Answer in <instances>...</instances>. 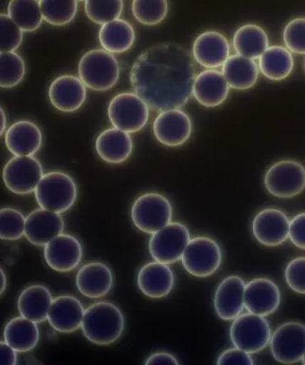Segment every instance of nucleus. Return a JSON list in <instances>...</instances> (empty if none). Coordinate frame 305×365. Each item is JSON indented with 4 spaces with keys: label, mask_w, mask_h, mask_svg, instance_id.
<instances>
[{
    "label": "nucleus",
    "mask_w": 305,
    "mask_h": 365,
    "mask_svg": "<svg viewBox=\"0 0 305 365\" xmlns=\"http://www.w3.org/2000/svg\"><path fill=\"white\" fill-rule=\"evenodd\" d=\"M217 364L252 365L254 361L252 360L251 354L236 347L224 351L217 358Z\"/></svg>",
    "instance_id": "obj_43"
},
{
    "label": "nucleus",
    "mask_w": 305,
    "mask_h": 365,
    "mask_svg": "<svg viewBox=\"0 0 305 365\" xmlns=\"http://www.w3.org/2000/svg\"><path fill=\"white\" fill-rule=\"evenodd\" d=\"M87 17L96 24L105 25L118 19L123 9V0H86Z\"/></svg>",
    "instance_id": "obj_37"
},
{
    "label": "nucleus",
    "mask_w": 305,
    "mask_h": 365,
    "mask_svg": "<svg viewBox=\"0 0 305 365\" xmlns=\"http://www.w3.org/2000/svg\"><path fill=\"white\" fill-rule=\"evenodd\" d=\"M284 41L289 51L305 54V19H294L284 31Z\"/></svg>",
    "instance_id": "obj_40"
},
{
    "label": "nucleus",
    "mask_w": 305,
    "mask_h": 365,
    "mask_svg": "<svg viewBox=\"0 0 305 365\" xmlns=\"http://www.w3.org/2000/svg\"><path fill=\"white\" fill-rule=\"evenodd\" d=\"M8 15L25 32L37 31L43 21L40 0H11Z\"/></svg>",
    "instance_id": "obj_33"
},
{
    "label": "nucleus",
    "mask_w": 305,
    "mask_h": 365,
    "mask_svg": "<svg viewBox=\"0 0 305 365\" xmlns=\"http://www.w3.org/2000/svg\"><path fill=\"white\" fill-rule=\"evenodd\" d=\"M289 288L299 294H305V257L291 260L284 272Z\"/></svg>",
    "instance_id": "obj_41"
},
{
    "label": "nucleus",
    "mask_w": 305,
    "mask_h": 365,
    "mask_svg": "<svg viewBox=\"0 0 305 365\" xmlns=\"http://www.w3.org/2000/svg\"><path fill=\"white\" fill-rule=\"evenodd\" d=\"M36 201L41 208L63 213L73 207L77 198L76 182L63 172L44 175L35 189Z\"/></svg>",
    "instance_id": "obj_3"
},
{
    "label": "nucleus",
    "mask_w": 305,
    "mask_h": 365,
    "mask_svg": "<svg viewBox=\"0 0 305 365\" xmlns=\"http://www.w3.org/2000/svg\"><path fill=\"white\" fill-rule=\"evenodd\" d=\"M24 58L15 51L0 52V88L19 86L25 76Z\"/></svg>",
    "instance_id": "obj_35"
},
{
    "label": "nucleus",
    "mask_w": 305,
    "mask_h": 365,
    "mask_svg": "<svg viewBox=\"0 0 305 365\" xmlns=\"http://www.w3.org/2000/svg\"><path fill=\"white\" fill-rule=\"evenodd\" d=\"M43 177L41 162L33 156H15L3 169L2 178L12 193L28 195L35 191Z\"/></svg>",
    "instance_id": "obj_11"
},
{
    "label": "nucleus",
    "mask_w": 305,
    "mask_h": 365,
    "mask_svg": "<svg viewBox=\"0 0 305 365\" xmlns=\"http://www.w3.org/2000/svg\"><path fill=\"white\" fill-rule=\"evenodd\" d=\"M77 1H84V0H77Z\"/></svg>",
    "instance_id": "obj_49"
},
{
    "label": "nucleus",
    "mask_w": 305,
    "mask_h": 365,
    "mask_svg": "<svg viewBox=\"0 0 305 365\" xmlns=\"http://www.w3.org/2000/svg\"><path fill=\"white\" fill-rule=\"evenodd\" d=\"M6 127V116L4 110L0 106V137L4 133Z\"/></svg>",
    "instance_id": "obj_47"
},
{
    "label": "nucleus",
    "mask_w": 305,
    "mask_h": 365,
    "mask_svg": "<svg viewBox=\"0 0 305 365\" xmlns=\"http://www.w3.org/2000/svg\"><path fill=\"white\" fill-rule=\"evenodd\" d=\"M64 226L63 218L59 213L41 207L26 217L25 236L32 245L44 247L63 234Z\"/></svg>",
    "instance_id": "obj_17"
},
{
    "label": "nucleus",
    "mask_w": 305,
    "mask_h": 365,
    "mask_svg": "<svg viewBox=\"0 0 305 365\" xmlns=\"http://www.w3.org/2000/svg\"><path fill=\"white\" fill-rule=\"evenodd\" d=\"M6 285H8V279H6V273L0 268V296L5 292Z\"/></svg>",
    "instance_id": "obj_46"
},
{
    "label": "nucleus",
    "mask_w": 305,
    "mask_h": 365,
    "mask_svg": "<svg viewBox=\"0 0 305 365\" xmlns=\"http://www.w3.org/2000/svg\"><path fill=\"white\" fill-rule=\"evenodd\" d=\"M42 18L48 24L65 26L76 18L77 0H40Z\"/></svg>",
    "instance_id": "obj_34"
},
{
    "label": "nucleus",
    "mask_w": 305,
    "mask_h": 365,
    "mask_svg": "<svg viewBox=\"0 0 305 365\" xmlns=\"http://www.w3.org/2000/svg\"><path fill=\"white\" fill-rule=\"evenodd\" d=\"M5 143L15 156L33 155L41 148L42 133L31 120H19L6 131Z\"/></svg>",
    "instance_id": "obj_24"
},
{
    "label": "nucleus",
    "mask_w": 305,
    "mask_h": 365,
    "mask_svg": "<svg viewBox=\"0 0 305 365\" xmlns=\"http://www.w3.org/2000/svg\"><path fill=\"white\" fill-rule=\"evenodd\" d=\"M175 276L167 264L148 263L139 270L138 285L143 294L151 299L165 298L174 288Z\"/></svg>",
    "instance_id": "obj_21"
},
{
    "label": "nucleus",
    "mask_w": 305,
    "mask_h": 365,
    "mask_svg": "<svg viewBox=\"0 0 305 365\" xmlns=\"http://www.w3.org/2000/svg\"><path fill=\"white\" fill-rule=\"evenodd\" d=\"M78 68L80 79L91 90L108 91L119 80L118 60L106 51L93 50L87 52L81 58Z\"/></svg>",
    "instance_id": "obj_4"
},
{
    "label": "nucleus",
    "mask_w": 305,
    "mask_h": 365,
    "mask_svg": "<svg viewBox=\"0 0 305 365\" xmlns=\"http://www.w3.org/2000/svg\"><path fill=\"white\" fill-rule=\"evenodd\" d=\"M84 309L76 297L63 295L53 299L48 309V324L63 334H71L82 327Z\"/></svg>",
    "instance_id": "obj_20"
},
{
    "label": "nucleus",
    "mask_w": 305,
    "mask_h": 365,
    "mask_svg": "<svg viewBox=\"0 0 305 365\" xmlns=\"http://www.w3.org/2000/svg\"><path fill=\"white\" fill-rule=\"evenodd\" d=\"M95 148L100 158L109 164L125 162L133 152V140L129 133L118 128L107 129L96 140Z\"/></svg>",
    "instance_id": "obj_26"
},
{
    "label": "nucleus",
    "mask_w": 305,
    "mask_h": 365,
    "mask_svg": "<svg viewBox=\"0 0 305 365\" xmlns=\"http://www.w3.org/2000/svg\"><path fill=\"white\" fill-rule=\"evenodd\" d=\"M195 79L190 52L174 42L148 48L136 58L130 74L135 93L159 112L186 106Z\"/></svg>",
    "instance_id": "obj_1"
},
{
    "label": "nucleus",
    "mask_w": 305,
    "mask_h": 365,
    "mask_svg": "<svg viewBox=\"0 0 305 365\" xmlns=\"http://www.w3.org/2000/svg\"><path fill=\"white\" fill-rule=\"evenodd\" d=\"M133 15L141 24L155 26L164 21L168 13L167 0H134Z\"/></svg>",
    "instance_id": "obj_36"
},
{
    "label": "nucleus",
    "mask_w": 305,
    "mask_h": 365,
    "mask_svg": "<svg viewBox=\"0 0 305 365\" xmlns=\"http://www.w3.org/2000/svg\"><path fill=\"white\" fill-rule=\"evenodd\" d=\"M229 51L228 40L217 31L204 32L193 45L195 60L210 70L223 66L229 57Z\"/></svg>",
    "instance_id": "obj_22"
},
{
    "label": "nucleus",
    "mask_w": 305,
    "mask_h": 365,
    "mask_svg": "<svg viewBox=\"0 0 305 365\" xmlns=\"http://www.w3.org/2000/svg\"><path fill=\"white\" fill-rule=\"evenodd\" d=\"M304 73H305V61H304Z\"/></svg>",
    "instance_id": "obj_50"
},
{
    "label": "nucleus",
    "mask_w": 305,
    "mask_h": 365,
    "mask_svg": "<svg viewBox=\"0 0 305 365\" xmlns=\"http://www.w3.org/2000/svg\"><path fill=\"white\" fill-rule=\"evenodd\" d=\"M108 116L115 128L128 133H138L148 122V104L136 93H120L110 102Z\"/></svg>",
    "instance_id": "obj_7"
},
{
    "label": "nucleus",
    "mask_w": 305,
    "mask_h": 365,
    "mask_svg": "<svg viewBox=\"0 0 305 365\" xmlns=\"http://www.w3.org/2000/svg\"><path fill=\"white\" fill-rule=\"evenodd\" d=\"M190 230L185 225L170 222L152 234L149 240V251L155 262L173 264L182 257L184 250L190 242Z\"/></svg>",
    "instance_id": "obj_10"
},
{
    "label": "nucleus",
    "mask_w": 305,
    "mask_h": 365,
    "mask_svg": "<svg viewBox=\"0 0 305 365\" xmlns=\"http://www.w3.org/2000/svg\"><path fill=\"white\" fill-rule=\"evenodd\" d=\"M294 57L288 48L272 46L259 57V68L271 81H281L290 76L294 70Z\"/></svg>",
    "instance_id": "obj_32"
},
{
    "label": "nucleus",
    "mask_w": 305,
    "mask_h": 365,
    "mask_svg": "<svg viewBox=\"0 0 305 365\" xmlns=\"http://www.w3.org/2000/svg\"><path fill=\"white\" fill-rule=\"evenodd\" d=\"M289 237L294 246L305 250V213L297 215L290 221Z\"/></svg>",
    "instance_id": "obj_42"
},
{
    "label": "nucleus",
    "mask_w": 305,
    "mask_h": 365,
    "mask_svg": "<svg viewBox=\"0 0 305 365\" xmlns=\"http://www.w3.org/2000/svg\"><path fill=\"white\" fill-rule=\"evenodd\" d=\"M270 324L264 316L249 314L233 319L230 339L234 346L249 354H257L270 344Z\"/></svg>",
    "instance_id": "obj_6"
},
{
    "label": "nucleus",
    "mask_w": 305,
    "mask_h": 365,
    "mask_svg": "<svg viewBox=\"0 0 305 365\" xmlns=\"http://www.w3.org/2000/svg\"><path fill=\"white\" fill-rule=\"evenodd\" d=\"M44 257L48 266L55 272H70L82 260V244L76 237L61 234L44 246Z\"/></svg>",
    "instance_id": "obj_15"
},
{
    "label": "nucleus",
    "mask_w": 305,
    "mask_h": 365,
    "mask_svg": "<svg viewBox=\"0 0 305 365\" xmlns=\"http://www.w3.org/2000/svg\"><path fill=\"white\" fill-rule=\"evenodd\" d=\"M86 86L80 78L73 75H63L56 78L48 88V98L51 104L63 113H73L79 110L86 102Z\"/></svg>",
    "instance_id": "obj_18"
},
{
    "label": "nucleus",
    "mask_w": 305,
    "mask_h": 365,
    "mask_svg": "<svg viewBox=\"0 0 305 365\" xmlns=\"http://www.w3.org/2000/svg\"><path fill=\"white\" fill-rule=\"evenodd\" d=\"M181 259L185 269L190 275L197 278H207L213 275L222 265V249L210 237H195L188 242Z\"/></svg>",
    "instance_id": "obj_8"
},
{
    "label": "nucleus",
    "mask_w": 305,
    "mask_h": 365,
    "mask_svg": "<svg viewBox=\"0 0 305 365\" xmlns=\"http://www.w3.org/2000/svg\"><path fill=\"white\" fill-rule=\"evenodd\" d=\"M173 208L170 200L163 195L148 193L142 195L133 205V223L142 232L154 234L171 222Z\"/></svg>",
    "instance_id": "obj_5"
},
{
    "label": "nucleus",
    "mask_w": 305,
    "mask_h": 365,
    "mask_svg": "<svg viewBox=\"0 0 305 365\" xmlns=\"http://www.w3.org/2000/svg\"><path fill=\"white\" fill-rule=\"evenodd\" d=\"M272 356L279 363H299L305 354V325L298 322H289L276 329L272 335Z\"/></svg>",
    "instance_id": "obj_12"
},
{
    "label": "nucleus",
    "mask_w": 305,
    "mask_h": 365,
    "mask_svg": "<svg viewBox=\"0 0 305 365\" xmlns=\"http://www.w3.org/2000/svg\"><path fill=\"white\" fill-rule=\"evenodd\" d=\"M152 131L162 145L177 148L190 138L192 122L190 117L180 109L163 110L155 118Z\"/></svg>",
    "instance_id": "obj_13"
},
{
    "label": "nucleus",
    "mask_w": 305,
    "mask_h": 365,
    "mask_svg": "<svg viewBox=\"0 0 305 365\" xmlns=\"http://www.w3.org/2000/svg\"><path fill=\"white\" fill-rule=\"evenodd\" d=\"M135 38V29L125 19H115L100 29V45L110 53H123L131 48Z\"/></svg>",
    "instance_id": "obj_30"
},
{
    "label": "nucleus",
    "mask_w": 305,
    "mask_h": 365,
    "mask_svg": "<svg viewBox=\"0 0 305 365\" xmlns=\"http://www.w3.org/2000/svg\"><path fill=\"white\" fill-rule=\"evenodd\" d=\"M233 46L238 55L256 60L269 48L268 35L259 26L247 24L236 31Z\"/></svg>",
    "instance_id": "obj_31"
},
{
    "label": "nucleus",
    "mask_w": 305,
    "mask_h": 365,
    "mask_svg": "<svg viewBox=\"0 0 305 365\" xmlns=\"http://www.w3.org/2000/svg\"><path fill=\"white\" fill-rule=\"evenodd\" d=\"M26 217L21 211L5 207L0 210V240L15 241L25 235Z\"/></svg>",
    "instance_id": "obj_38"
},
{
    "label": "nucleus",
    "mask_w": 305,
    "mask_h": 365,
    "mask_svg": "<svg viewBox=\"0 0 305 365\" xmlns=\"http://www.w3.org/2000/svg\"><path fill=\"white\" fill-rule=\"evenodd\" d=\"M264 185L269 193L276 197H296L305 188V168L294 160H282L268 169Z\"/></svg>",
    "instance_id": "obj_9"
},
{
    "label": "nucleus",
    "mask_w": 305,
    "mask_h": 365,
    "mask_svg": "<svg viewBox=\"0 0 305 365\" xmlns=\"http://www.w3.org/2000/svg\"><path fill=\"white\" fill-rule=\"evenodd\" d=\"M24 41V31L9 15L0 13V52L15 51Z\"/></svg>",
    "instance_id": "obj_39"
},
{
    "label": "nucleus",
    "mask_w": 305,
    "mask_h": 365,
    "mask_svg": "<svg viewBox=\"0 0 305 365\" xmlns=\"http://www.w3.org/2000/svg\"><path fill=\"white\" fill-rule=\"evenodd\" d=\"M18 364L17 351L6 341H0V364L16 365Z\"/></svg>",
    "instance_id": "obj_44"
},
{
    "label": "nucleus",
    "mask_w": 305,
    "mask_h": 365,
    "mask_svg": "<svg viewBox=\"0 0 305 365\" xmlns=\"http://www.w3.org/2000/svg\"><path fill=\"white\" fill-rule=\"evenodd\" d=\"M145 364H180V361H177V358L171 354L164 353H155L150 355L145 361Z\"/></svg>",
    "instance_id": "obj_45"
},
{
    "label": "nucleus",
    "mask_w": 305,
    "mask_h": 365,
    "mask_svg": "<svg viewBox=\"0 0 305 365\" xmlns=\"http://www.w3.org/2000/svg\"><path fill=\"white\" fill-rule=\"evenodd\" d=\"M289 220L284 211L267 208L259 211L252 222V233L259 243L265 247H278L289 237Z\"/></svg>",
    "instance_id": "obj_14"
},
{
    "label": "nucleus",
    "mask_w": 305,
    "mask_h": 365,
    "mask_svg": "<svg viewBox=\"0 0 305 365\" xmlns=\"http://www.w3.org/2000/svg\"><path fill=\"white\" fill-rule=\"evenodd\" d=\"M113 284L112 270L102 262H90L80 269L76 285L83 296L99 299L108 294Z\"/></svg>",
    "instance_id": "obj_23"
},
{
    "label": "nucleus",
    "mask_w": 305,
    "mask_h": 365,
    "mask_svg": "<svg viewBox=\"0 0 305 365\" xmlns=\"http://www.w3.org/2000/svg\"><path fill=\"white\" fill-rule=\"evenodd\" d=\"M53 299V296L47 287L43 285L28 287L19 297V314L22 317L30 319L35 322H45Z\"/></svg>",
    "instance_id": "obj_27"
},
{
    "label": "nucleus",
    "mask_w": 305,
    "mask_h": 365,
    "mask_svg": "<svg viewBox=\"0 0 305 365\" xmlns=\"http://www.w3.org/2000/svg\"><path fill=\"white\" fill-rule=\"evenodd\" d=\"M280 303V289L272 280L258 278L245 285L244 307L251 314L265 317L277 311Z\"/></svg>",
    "instance_id": "obj_16"
},
{
    "label": "nucleus",
    "mask_w": 305,
    "mask_h": 365,
    "mask_svg": "<svg viewBox=\"0 0 305 365\" xmlns=\"http://www.w3.org/2000/svg\"><path fill=\"white\" fill-rule=\"evenodd\" d=\"M301 363H303L304 364H305V354H304V355L303 359H301Z\"/></svg>",
    "instance_id": "obj_48"
},
{
    "label": "nucleus",
    "mask_w": 305,
    "mask_h": 365,
    "mask_svg": "<svg viewBox=\"0 0 305 365\" xmlns=\"http://www.w3.org/2000/svg\"><path fill=\"white\" fill-rule=\"evenodd\" d=\"M4 339L17 353L31 351L40 340L37 322L22 316L12 319L6 325Z\"/></svg>",
    "instance_id": "obj_28"
},
{
    "label": "nucleus",
    "mask_w": 305,
    "mask_h": 365,
    "mask_svg": "<svg viewBox=\"0 0 305 365\" xmlns=\"http://www.w3.org/2000/svg\"><path fill=\"white\" fill-rule=\"evenodd\" d=\"M125 317L111 302L93 303L84 311L82 330L87 340L96 345H109L118 340L125 331Z\"/></svg>",
    "instance_id": "obj_2"
},
{
    "label": "nucleus",
    "mask_w": 305,
    "mask_h": 365,
    "mask_svg": "<svg viewBox=\"0 0 305 365\" xmlns=\"http://www.w3.org/2000/svg\"><path fill=\"white\" fill-rule=\"evenodd\" d=\"M245 282L241 277L229 276L217 287L214 307L223 321H233L244 309Z\"/></svg>",
    "instance_id": "obj_19"
},
{
    "label": "nucleus",
    "mask_w": 305,
    "mask_h": 365,
    "mask_svg": "<svg viewBox=\"0 0 305 365\" xmlns=\"http://www.w3.org/2000/svg\"><path fill=\"white\" fill-rule=\"evenodd\" d=\"M222 74L229 87L244 91L251 89L257 83L259 68L251 58L233 55L223 64Z\"/></svg>",
    "instance_id": "obj_29"
},
{
    "label": "nucleus",
    "mask_w": 305,
    "mask_h": 365,
    "mask_svg": "<svg viewBox=\"0 0 305 365\" xmlns=\"http://www.w3.org/2000/svg\"><path fill=\"white\" fill-rule=\"evenodd\" d=\"M229 86L223 74L207 70L197 75L194 81L193 94L197 102L207 108H214L225 102Z\"/></svg>",
    "instance_id": "obj_25"
}]
</instances>
